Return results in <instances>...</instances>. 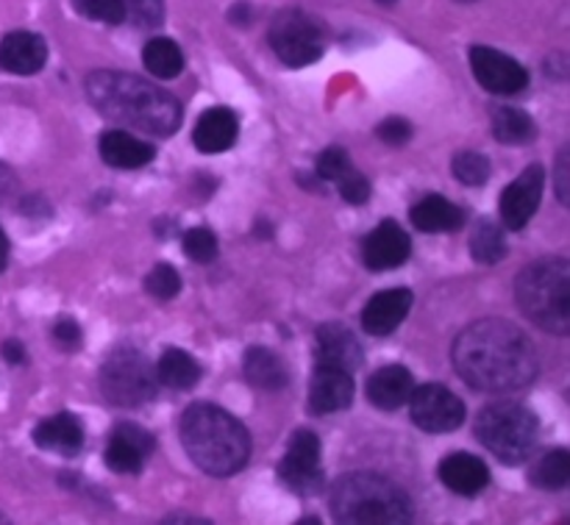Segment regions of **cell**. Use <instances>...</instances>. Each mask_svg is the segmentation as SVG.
<instances>
[{
	"instance_id": "obj_11",
	"label": "cell",
	"mask_w": 570,
	"mask_h": 525,
	"mask_svg": "<svg viewBox=\"0 0 570 525\" xmlns=\"http://www.w3.org/2000/svg\"><path fill=\"white\" fill-rule=\"evenodd\" d=\"M471 67L476 81L493 95H518L529 87L527 67L495 48L476 44L471 50Z\"/></svg>"
},
{
	"instance_id": "obj_8",
	"label": "cell",
	"mask_w": 570,
	"mask_h": 525,
	"mask_svg": "<svg viewBox=\"0 0 570 525\" xmlns=\"http://www.w3.org/2000/svg\"><path fill=\"white\" fill-rule=\"evenodd\" d=\"M267 39H271L273 53L287 67L315 65L323 56V50H326V33H323V28L301 9L278 11L273 17Z\"/></svg>"
},
{
	"instance_id": "obj_16",
	"label": "cell",
	"mask_w": 570,
	"mask_h": 525,
	"mask_svg": "<svg viewBox=\"0 0 570 525\" xmlns=\"http://www.w3.org/2000/svg\"><path fill=\"white\" fill-rule=\"evenodd\" d=\"M412 300L415 298L404 287L384 289V293L373 295L365 309H362V328L371 337H387V334H393L406 320V315L412 309Z\"/></svg>"
},
{
	"instance_id": "obj_1",
	"label": "cell",
	"mask_w": 570,
	"mask_h": 525,
	"mask_svg": "<svg viewBox=\"0 0 570 525\" xmlns=\"http://www.w3.org/2000/svg\"><path fill=\"white\" fill-rule=\"evenodd\" d=\"M451 359L456 376L476 393H518L529 387L540 370L532 339L499 317L471 323L454 339Z\"/></svg>"
},
{
	"instance_id": "obj_5",
	"label": "cell",
	"mask_w": 570,
	"mask_h": 525,
	"mask_svg": "<svg viewBox=\"0 0 570 525\" xmlns=\"http://www.w3.org/2000/svg\"><path fill=\"white\" fill-rule=\"evenodd\" d=\"M518 306L543 331L566 337L570 331V261L546 256L523 267L515 284Z\"/></svg>"
},
{
	"instance_id": "obj_4",
	"label": "cell",
	"mask_w": 570,
	"mask_h": 525,
	"mask_svg": "<svg viewBox=\"0 0 570 525\" xmlns=\"http://www.w3.org/2000/svg\"><path fill=\"white\" fill-rule=\"evenodd\" d=\"M328 501L337 523L404 525L415 521L410 495L379 473H348L337 478Z\"/></svg>"
},
{
	"instance_id": "obj_28",
	"label": "cell",
	"mask_w": 570,
	"mask_h": 525,
	"mask_svg": "<svg viewBox=\"0 0 570 525\" xmlns=\"http://www.w3.org/2000/svg\"><path fill=\"white\" fill-rule=\"evenodd\" d=\"M142 61L154 78H176L184 70V53L173 39L154 37L142 50Z\"/></svg>"
},
{
	"instance_id": "obj_20",
	"label": "cell",
	"mask_w": 570,
	"mask_h": 525,
	"mask_svg": "<svg viewBox=\"0 0 570 525\" xmlns=\"http://www.w3.org/2000/svg\"><path fill=\"white\" fill-rule=\"evenodd\" d=\"M440 482L456 495H479L482 489H488L490 484V470L479 456L473 454H451L445 456L443 465H440Z\"/></svg>"
},
{
	"instance_id": "obj_23",
	"label": "cell",
	"mask_w": 570,
	"mask_h": 525,
	"mask_svg": "<svg viewBox=\"0 0 570 525\" xmlns=\"http://www.w3.org/2000/svg\"><path fill=\"white\" fill-rule=\"evenodd\" d=\"M33 443L42 450H53L61 456H76L83 448V428L70 412L48 417L33 428Z\"/></svg>"
},
{
	"instance_id": "obj_31",
	"label": "cell",
	"mask_w": 570,
	"mask_h": 525,
	"mask_svg": "<svg viewBox=\"0 0 570 525\" xmlns=\"http://www.w3.org/2000/svg\"><path fill=\"white\" fill-rule=\"evenodd\" d=\"M454 176L468 187H482L490 178V159L476 150H462L454 156Z\"/></svg>"
},
{
	"instance_id": "obj_43",
	"label": "cell",
	"mask_w": 570,
	"mask_h": 525,
	"mask_svg": "<svg viewBox=\"0 0 570 525\" xmlns=\"http://www.w3.org/2000/svg\"><path fill=\"white\" fill-rule=\"evenodd\" d=\"M0 523H6V517H3V515H0Z\"/></svg>"
},
{
	"instance_id": "obj_36",
	"label": "cell",
	"mask_w": 570,
	"mask_h": 525,
	"mask_svg": "<svg viewBox=\"0 0 570 525\" xmlns=\"http://www.w3.org/2000/svg\"><path fill=\"white\" fill-rule=\"evenodd\" d=\"M348 170H351L348 153H345L343 148H337V145L323 150L315 161V172L321 181H337V178H343Z\"/></svg>"
},
{
	"instance_id": "obj_30",
	"label": "cell",
	"mask_w": 570,
	"mask_h": 525,
	"mask_svg": "<svg viewBox=\"0 0 570 525\" xmlns=\"http://www.w3.org/2000/svg\"><path fill=\"white\" fill-rule=\"evenodd\" d=\"M471 254L479 265H499L507 256L504 228L493 220L476 222L471 234Z\"/></svg>"
},
{
	"instance_id": "obj_40",
	"label": "cell",
	"mask_w": 570,
	"mask_h": 525,
	"mask_svg": "<svg viewBox=\"0 0 570 525\" xmlns=\"http://www.w3.org/2000/svg\"><path fill=\"white\" fill-rule=\"evenodd\" d=\"M554 187H557V198L562 204L570 200V150H560V159H557L554 167Z\"/></svg>"
},
{
	"instance_id": "obj_15",
	"label": "cell",
	"mask_w": 570,
	"mask_h": 525,
	"mask_svg": "<svg viewBox=\"0 0 570 525\" xmlns=\"http://www.w3.org/2000/svg\"><path fill=\"white\" fill-rule=\"evenodd\" d=\"M412 254V239L395 220H384L362 242V259L371 270H395Z\"/></svg>"
},
{
	"instance_id": "obj_24",
	"label": "cell",
	"mask_w": 570,
	"mask_h": 525,
	"mask_svg": "<svg viewBox=\"0 0 570 525\" xmlns=\"http://www.w3.org/2000/svg\"><path fill=\"white\" fill-rule=\"evenodd\" d=\"M243 373L250 387L265 389V393H278V389H284L289 384V373L284 367V361L273 350L262 348V345H254V348L245 350Z\"/></svg>"
},
{
	"instance_id": "obj_33",
	"label": "cell",
	"mask_w": 570,
	"mask_h": 525,
	"mask_svg": "<svg viewBox=\"0 0 570 525\" xmlns=\"http://www.w3.org/2000/svg\"><path fill=\"white\" fill-rule=\"evenodd\" d=\"M145 289H148V295H154L156 300H170L176 298L178 289H181V278H178L176 267L156 265L154 270L145 276Z\"/></svg>"
},
{
	"instance_id": "obj_9",
	"label": "cell",
	"mask_w": 570,
	"mask_h": 525,
	"mask_svg": "<svg viewBox=\"0 0 570 525\" xmlns=\"http://www.w3.org/2000/svg\"><path fill=\"white\" fill-rule=\"evenodd\" d=\"M278 478L287 489L298 495H317L326 487V478H323L321 467V439L317 434L301 432L293 434L287 445V454H284L282 465H278Z\"/></svg>"
},
{
	"instance_id": "obj_19",
	"label": "cell",
	"mask_w": 570,
	"mask_h": 525,
	"mask_svg": "<svg viewBox=\"0 0 570 525\" xmlns=\"http://www.w3.org/2000/svg\"><path fill=\"white\" fill-rule=\"evenodd\" d=\"M239 122L237 115L226 106H215V109L204 111L198 117V126L193 131V142L200 153H223L237 142Z\"/></svg>"
},
{
	"instance_id": "obj_10",
	"label": "cell",
	"mask_w": 570,
	"mask_h": 525,
	"mask_svg": "<svg viewBox=\"0 0 570 525\" xmlns=\"http://www.w3.org/2000/svg\"><path fill=\"white\" fill-rule=\"evenodd\" d=\"M410 417L426 434H449L465 423V404L443 384H423L412 389Z\"/></svg>"
},
{
	"instance_id": "obj_2",
	"label": "cell",
	"mask_w": 570,
	"mask_h": 525,
	"mask_svg": "<svg viewBox=\"0 0 570 525\" xmlns=\"http://www.w3.org/2000/svg\"><path fill=\"white\" fill-rule=\"evenodd\" d=\"M87 98L104 117L150 137H173L181 126V103L167 89L131 72H89Z\"/></svg>"
},
{
	"instance_id": "obj_12",
	"label": "cell",
	"mask_w": 570,
	"mask_h": 525,
	"mask_svg": "<svg viewBox=\"0 0 570 525\" xmlns=\"http://www.w3.org/2000/svg\"><path fill=\"white\" fill-rule=\"evenodd\" d=\"M546 189V170L543 165H529L510 187L501 192L499 211L501 220L510 231H521L527 228V222L532 220L534 211H538L540 200H543Z\"/></svg>"
},
{
	"instance_id": "obj_41",
	"label": "cell",
	"mask_w": 570,
	"mask_h": 525,
	"mask_svg": "<svg viewBox=\"0 0 570 525\" xmlns=\"http://www.w3.org/2000/svg\"><path fill=\"white\" fill-rule=\"evenodd\" d=\"M3 359L9 361V365H22V361H26L22 345L17 343V339H9V343H3Z\"/></svg>"
},
{
	"instance_id": "obj_3",
	"label": "cell",
	"mask_w": 570,
	"mask_h": 525,
	"mask_svg": "<svg viewBox=\"0 0 570 525\" xmlns=\"http://www.w3.org/2000/svg\"><path fill=\"white\" fill-rule=\"evenodd\" d=\"M181 443L189 459L206 476L226 478L243 470L250 456V437L237 417L215 404H193L181 417Z\"/></svg>"
},
{
	"instance_id": "obj_22",
	"label": "cell",
	"mask_w": 570,
	"mask_h": 525,
	"mask_svg": "<svg viewBox=\"0 0 570 525\" xmlns=\"http://www.w3.org/2000/svg\"><path fill=\"white\" fill-rule=\"evenodd\" d=\"M317 361L326 365L345 367V370H360L362 367V348L354 334L340 323H326L317 328Z\"/></svg>"
},
{
	"instance_id": "obj_42",
	"label": "cell",
	"mask_w": 570,
	"mask_h": 525,
	"mask_svg": "<svg viewBox=\"0 0 570 525\" xmlns=\"http://www.w3.org/2000/svg\"><path fill=\"white\" fill-rule=\"evenodd\" d=\"M6 265H9V237H6V231L0 228V273L6 270Z\"/></svg>"
},
{
	"instance_id": "obj_21",
	"label": "cell",
	"mask_w": 570,
	"mask_h": 525,
	"mask_svg": "<svg viewBox=\"0 0 570 525\" xmlns=\"http://www.w3.org/2000/svg\"><path fill=\"white\" fill-rule=\"evenodd\" d=\"M100 159L115 170H139L148 161H154L156 150L154 145L142 142V139L131 137L128 131H106L100 137Z\"/></svg>"
},
{
	"instance_id": "obj_38",
	"label": "cell",
	"mask_w": 570,
	"mask_h": 525,
	"mask_svg": "<svg viewBox=\"0 0 570 525\" xmlns=\"http://www.w3.org/2000/svg\"><path fill=\"white\" fill-rule=\"evenodd\" d=\"M379 139L387 145H395V148H401V145H406L412 139V126L404 120V117H387V120L379 126Z\"/></svg>"
},
{
	"instance_id": "obj_7",
	"label": "cell",
	"mask_w": 570,
	"mask_h": 525,
	"mask_svg": "<svg viewBox=\"0 0 570 525\" xmlns=\"http://www.w3.org/2000/svg\"><path fill=\"white\" fill-rule=\"evenodd\" d=\"M100 393L115 406H142L156 395V373L139 350L117 348L100 365Z\"/></svg>"
},
{
	"instance_id": "obj_17",
	"label": "cell",
	"mask_w": 570,
	"mask_h": 525,
	"mask_svg": "<svg viewBox=\"0 0 570 525\" xmlns=\"http://www.w3.org/2000/svg\"><path fill=\"white\" fill-rule=\"evenodd\" d=\"M48 61V44L33 31H11L0 42V70L14 76H33Z\"/></svg>"
},
{
	"instance_id": "obj_26",
	"label": "cell",
	"mask_w": 570,
	"mask_h": 525,
	"mask_svg": "<svg viewBox=\"0 0 570 525\" xmlns=\"http://www.w3.org/2000/svg\"><path fill=\"white\" fill-rule=\"evenodd\" d=\"M156 382L170 389H189L200 382V365L187 350L170 348L161 354L159 365H156Z\"/></svg>"
},
{
	"instance_id": "obj_6",
	"label": "cell",
	"mask_w": 570,
	"mask_h": 525,
	"mask_svg": "<svg viewBox=\"0 0 570 525\" xmlns=\"http://www.w3.org/2000/svg\"><path fill=\"white\" fill-rule=\"evenodd\" d=\"M540 437V423L515 400L488 404L476 417V439L504 465H521L532 456Z\"/></svg>"
},
{
	"instance_id": "obj_29",
	"label": "cell",
	"mask_w": 570,
	"mask_h": 525,
	"mask_svg": "<svg viewBox=\"0 0 570 525\" xmlns=\"http://www.w3.org/2000/svg\"><path fill=\"white\" fill-rule=\"evenodd\" d=\"M534 487L540 489H562L570 482V454L566 448L546 450L543 456H538V462L529 470Z\"/></svg>"
},
{
	"instance_id": "obj_25",
	"label": "cell",
	"mask_w": 570,
	"mask_h": 525,
	"mask_svg": "<svg viewBox=\"0 0 570 525\" xmlns=\"http://www.w3.org/2000/svg\"><path fill=\"white\" fill-rule=\"evenodd\" d=\"M412 226L423 234H440V231H456L465 222V211L456 204H451L443 195H429L421 204L412 206Z\"/></svg>"
},
{
	"instance_id": "obj_27",
	"label": "cell",
	"mask_w": 570,
	"mask_h": 525,
	"mask_svg": "<svg viewBox=\"0 0 570 525\" xmlns=\"http://www.w3.org/2000/svg\"><path fill=\"white\" fill-rule=\"evenodd\" d=\"M490 122H493V137L504 145H523L534 139V120L518 106H495Z\"/></svg>"
},
{
	"instance_id": "obj_13",
	"label": "cell",
	"mask_w": 570,
	"mask_h": 525,
	"mask_svg": "<svg viewBox=\"0 0 570 525\" xmlns=\"http://www.w3.org/2000/svg\"><path fill=\"white\" fill-rule=\"evenodd\" d=\"M154 448L156 443L150 432H145L137 423H120V426L111 428L104 459L109 470L120 473V476H139Z\"/></svg>"
},
{
	"instance_id": "obj_32",
	"label": "cell",
	"mask_w": 570,
	"mask_h": 525,
	"mask_svg": "<svg viewBox=\"0 0 570 525\" xmlns=\"http://www.w3.org/2000/svg\"><path fill=\"white\" fill-rule=\"evenodd\" d=\"M126 20L137 28H159L165 20V0H122Z\"/></svg>"
},
{
	"instance_id": "obj_37",
	"label": "cell",
	"mask_w": 570,
	"mask_h": 525,
	"mask_svg": "<svg viewBox=\"0 0 570 525\" xmlns=\"http://www.w3.org/2000/svg\"><path fill=\"white\" fill-rule=\"evenodd\" d=\"M334 184L340 187V195H343V200H348V204H354V206H362L367 198H371V181H367L362 172H356L354 167H351V170L345 172L343 178H337Z\"/></svg>"
},
{
	"instance_id": "obj_34",
	"label": "cell",
	"mask_w": 570,
	"mask_h": 525,
	"mask_svg": "<svg viewBox=\"0 0 570 525\" xmlns=\"http://www.w3.org/2000/svg\"><path fill=\"white\" fill-rule=\"evenodd\" d=\"M184 254L198 265H209L217 259V239L209 228H189L184 234Z\"/></svg>"
},
{
	"instance_id": "obj_39",
	"label": "cell",
	"mask_w": 570,
	"mask_h": 525,
	"mask_svg": "<svg viewBox=\"0 0 570 525\" xmlns=\"http://www.w3.org/2000/svg\"><path fill=\"white\" fill-rule=\"evenodd\" d=\"M53 339L59 343V348L76 350L78 345H81V328H78L76 320H70V317H61L53 326Z\"/></svg>"
},
{
	"instance_id": "obj_35",
	"label": "cell",
	"mask_w": 570,
	"mask_h": 525,
	"mask_svg": "<svg viewBox=\"0 0 570 525\" xmlns=\"http://www.w3.org/2000/svg\"><path fill=\"white\" fill-rule=\"evenodd\" d=\"M78 14L89 17V20L109 22V26H120L126 22V9H122V0H72Z\"/></svg>"
},
{
	"instance_id": "obj_14",
	"label": "cell",
	"mask_w": 570,
	"mask_h": 525,
	"mask_svg": "<svg viewBox=\"0 0 570 525\" xmlns=\"http://www.w3.org/2000/svg\"><path fill=\"white\" fill-rule=\"evenodd\" d=\"M354 400V376L337 365L317 361L309 384V412L312 415H334L348 409Z\"/></svg>"
},
{
	"instance_id": "obj_18",
	"label": "cell",
	"mask_w": 570,
	"mask_h": 525,
	"mask_svg": "<svg viewBox=\"0 0 570 525\" xmlns=\"http://www.w3.org/2000/svg\"><path fill=\"white\" fill-rule=\"evenodd\" d=\"M412 389H415V378H412V373L404 365H384L382 370H376L367 378L365 393L376 409L393 412L410 400Z\"/></svg>"
}]
</instances>
